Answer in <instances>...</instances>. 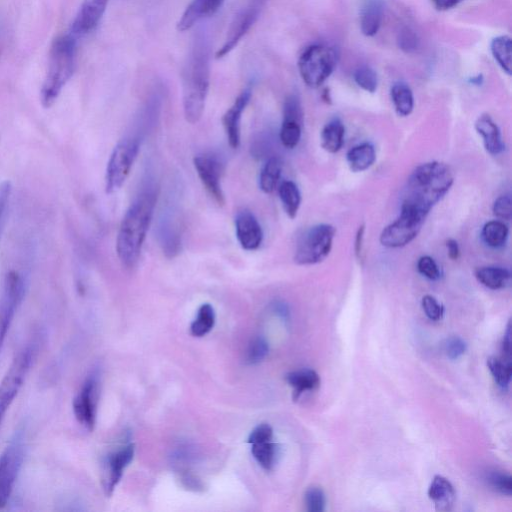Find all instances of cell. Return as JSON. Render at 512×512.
<instances>
[{"label": "cell", "instance_id": "6da1fadb", "mask_svg": "<svg viewBox=\"0 0 512 512\" xmlns=\"http://www.w3.org/2000/svg\"><path fill=\"white\" fill-rule=\"evenodd\" d=\"M211 40L199 30L191 43L182 72V102L185 119L197 123L204 112L210 84Z\"/></svg>", "mask_w": 512, "mask_h": 512}, {"label": "cell", "instance_id": "7a4b0ae2", "mask_svg": "<svg viewBox=\"0 0 512 512\" xmlns=\"http://www.w3.org/2000/svg\"><path fill=\"white\" fill-rule=\"evenodd\" d=\"M156 200L157 192L149 186L136 197L121 221L116 238V253L127 269L133 268L139 260Z\"/></svg>", "mask_w": 512, "mask_h": 512}, {"label": "cell", "instance_id": "3957f363", "mask_svg": "<svg viewBox=\"0 0 512 512\" xmlns=\"http://www.w3.org/2000/svg\"><path fill=\"white\" fill-rule=\"evenodd\" d=\"M454 182L451 168L442 162L432 161L419 165L408 178L401 208L425 217L450 190Z\"/></svg>", "mask_w": 512, "mask_h": 512}, {"label": "cell", "instance_id": "277c9868", "mask_svg": "<svg viewBox=\"0 0 512 512\" xmlns=\"http://www.w3.org/2000/svg\"><path fill=\"white\" fill-rule=\"evenodd\" d=\"M77 38L70 32L57 37L50 48L48 69L40 91V102L50 108L72 77L76 66Z\"/></svg>", "mask_w": 512, "mask_h": 512}, {"label": "cell", "instance_id": "5b68a950", "mask_svg": "<svg viewBox=\"0 0 512 512\" xmlns=\"http://www.w3.org/2000/svg\"><path fill=\"white\" fill-rule=\"evenodd\" d=\"M338 54L326 44H313L299 57L298 68L304 83L316 88L325 82L336 67Z\"/></svg>", "mask_w": 512, "mask_h": 512}, {"label": "cell", "instance_id": "8992f818", "mask_svg": "<svg viewBox=\"0 0 512 512\" xmlns=\"http://www.w3.org/2000/svg\"><path fill=\"white\" fill-rule=\"evenodd\" d=\"M336 229L330 224H318L306 230L298 239L294 261L298 265L322 262L332 249Z\"/></svg>", "mask_w": 512, "mask_h": 512}, {"label": "cell", "instance_id": "52a82bcc", "mask_svg": "<svg viewBox=\"0 0 512 512\" xmlns=\"http://www.w3.org/2000/svg\"><path fill=\"white\" fill-rule=\"evenodd\" d=\"M35 356L33 346L22 348L13 358L0 382V427L10 405L20 391Z\"/></svg>", "mask_w": 512, "mask_h": 512}, {"label": "cell", "instance_id": "ba28073f", "mask_svg": "<svg viewBox=\"0 0 512 512\" xmlns=\"http://www.w3.org/2000/svg\"><path fill=\"white\" fill-rule=\"evenodd\" d=\"M139 149L140 142L137 138L124 139L114 147L106 166V193H114L122 187L137 158Z\"/></svg>", "mask_w": 512, "mask_h": 512}, {"label": "cell", "instance_id": "9c48e42d", "mask_svg": "<svg viewBox=\"0 0 512 512\" xmlns=\"http://www.w3.org/2000/svg\"><path fill=\"white\" fill-rule=\"evenodd\" d=\"M24 458V440L21 433L15 434L0 455V509L11 497Z\"/></svg>", "mask_w": 512, "mask_h": 512}, {"label": "cell", "instance_id": "30bf717a", "mask_svg": "<svg viewBox=\"0 0 512 512\" xmlns=\"http://www.w3.org/2000/svg\"><path fill=\"white\" fill-rule=\"evenodd\" d=\"M266 2L267 0H245L233 17L224 42L216 52V58L226 56L238 45L259 18Z\"/></svg>", "mask_w": 512, "mask_h": 512}, {"label": "cell", "instance_id": "8fae6325", "mask_svg": "<svg viewBox=\"0 0 512 512\" xmlns=\"http://www.w3.org/2000/svg\"><path fill=\"white\" fill-rule=\"evenodd\" d=\"M26 289L22 274L9 271L4 279L3 294L0 301V351L4 345L7 332L20 305Z\"/></svg>", "mask_w": 512, "mask_h": 512}, {"label": "cell", "instance_id": "7c38bea8", "mask_svg": "<svg viewBox=\"0 0 512 512\" xmlns=\"http://www.w3.org/2000/svg\"><path fill=\"white\" fill-rule=\"evenodd\" d=\"M425 219L419 213L401 209L399 217L382 230L380 243L387 248L406 246L418 235Z\"/></svg>", "mask_w": 512, "mask_h": 512}, {"label": "cell", "instance_id": "4fadbf2b", "mask_svg": "<svg viewBox=\"0 0 512 512\" xmlns=\"http://www.w3.org/2000/svg\"><path fill=\"white\" fill-rule=\"evenodd\" d=\"M193 163L205 189L219 205H223L225 198L221 186L224 171L222 160L216 154L207 152L195 156Z\"/></svg>", "mask_w": 512, "mask_h": 512}, {"label": "cell", "instance_id": "5bb4252c", "mask_svg": "<svg viewBox=\"0 0 512 512\" xmlns=\"http://www.w3.org/2000/svg\"><path fill=\"white\" fill-rule=\"evenodd\" d=\"M97 398L98 377L92 373L82 383L72 404L75 418L79 424L90 431L95 426Z\"/></svg>", "mask_w": 512, "mask_h": 512}, {"label": "cell", "instance_id": "9a60e30c", "mask_svg": "<svg viewBox=\"0 0 512 512\" xmlns=\"http://www.w3.org/2000/svg\"><path fill=\"white\" fill-rule=\"evenodd\" d=\"M134 456V445L128 444L107 455L102 472V486L105 494L110 496L120 481L124 469Z\"/></svg>", "mask_w": 512, "mask_h": 512}, {"label": "cell", "instance_id": "2e32d148", "mask_svg": "<svg viewBox=\"0 0 512 512\" xmlns=\"http://www.w3.org/2000/svg\"><path fill=\"white\" fill-rule=\"evenodd\" d=\"M109 0H83L70 27L76 38L93 31L99 24Z\"/></svg>", "mask_w": 512, "mask_h": 512}, {"label": "cell", "instance_id": "e0dca14e", "mask_svg": "<svg viewBox=\"0 0 512 512\" xmlns=\"http://www.w3.org/2000/svg\"><path fill=\"white\" fill-rule=\"evenodd\" d=\"M235 233L240 246L253 251L259 248L263 240V231L254 214L243 209L235 217Z\"/></svg>", "mask_w": 512, "mask_h": 512}, {"label": "cell", "instance_id": "ac0fdd59", "mask_svg": "<svg viewBox=\"0 0 512 512\" xmlns=\"http://www.w3.org/2000/svg\"><path fill=\"white\" fill-rule=\"evenodd\" d=\"M251 87L245 88L235 99L231 107L224 113L222 124L231 148L240 145V123L242 114L251 99Z\"/></svg>", "mask_w": 512, "mask_h": 512}, {"label": "cell", "instance_id": "d6986e66", "mask_svg": "<svg viewBox=\"0 0 512 512\" xmlns=\"http://www.w3.org/2000/svg\"><path fill=\"white\" fill-rule=\"evenodd\" d=\"M223 2L224 0H192L177 22V30L181 32L189 30L196 23L212 16Z\"/></svg>", "mask_w": 512, "mask_h": 512}, {"label": "cell", "instance_id": "ffe728a7", "mask_svg": "<svg viewBox=\"0 0 512 512\" xmlns=\"http://www.w3.org/2000/svg\"><path fill=\"white\" fill-rule=\"evenodd\" d=\"M475 129L481 135L486 151L498 155L505 149L501 132L488 114H482L475 122Z\"/></svg>", "mask_w": 512, "mask_h": 512}, {"label": "cell", "instance_id": "44dd1931", "mask_svg": "<svg viewBox=\"0 0 512 512\" xmlns=\"http://www.w3.org/2000/svg\"><path fill=\"white\" fill-rule=\"evenodd\" d=\"M428 496L434 503L437 510L449 511L452 509L456 492L451 482L443 476H434L429 489Z\"/></svg>", "mask_w": 512, "mask_h": 512}, {"label": "cell", "instance_id": "7402d4cb", "mask_svg": "<svg viewBox=\"0 0 512 512\" xmlns=\"http://www.w3.org/2000/svg\"><path fill=\"white\" fill-rule=\"evenodd\" d=\"M382 0H365L360 14V28L365 36H374L382 23Z\"/></svg>", "mask_w": 512, "mask_h": 512}, {"label": "cell", "instance_id": "603a6c76", "mask_svg": "<svg viewBox=\"0 0 512 512\" xmlns=\"http://www.w3.org/2000/svg\"><path fill=\"white\" fill-rule=\"evenodd\" d=\"M285 378L293 389L294 400H297L303 392L316 389L320 384L319 375L312 369L292 371Z\"/></svg>", "mask_w": 512, "mask_h": 512}, {"label": "cell", "instance_id": "cb8c5ba5", "mask_svg": "<svg viewBox=\"0 0 512 512\" xmlns=\"http://www.w3.org/2000/svg\"><path fill=\"white\" fill-rule=\"evenodd\" d=\"M346 158L352 172L365 171L376 160L375 148L367 142L356 145L347 152Z\"/></svg>", "mask_w": 512, "mask_h": 512}, {"label": "cell", "instance_id": "d4e9b609", "mask_svg": "<svg viewBox=\"0 0 512 512\" xmlns=\"http://www.w3.org/2000/svg\"><path fill=\"white\" fill-rule=\"evenodd\" d=\"M272 439L273 436L249 442L254 459L267 471L273 469L277 457V445Z\"/></svg>", "mask_w": 512, "mask_h": 512}, {"label": "cell", "instance_id": "484cf974", "mask_svg": "<svg viewBox=\"0 0 512 512\" xmlns=\"http://www.w3.org/2000/svg\"><path fill=\"white\" fill-rule=\"evenodd\" d=\"M475 277L485 287L498 290L507 286L511 274L503 267L485 266L475 270Z\"/></svg>", "mask_w": 512, "mask_h": 512}, {"label": "cell", "instance_id": "4316f807", "mask_svg": "<svg viewBox=\"0 0 512 512\" xmlns=\"http://www.w3.org/2000/svg\"><path fill=\"white\" fill-rule=\"evenodd\" d=\"M345 128L340 119L330 120L322 129L321 146L329 153L338 152L344 143Z\"/></svg>", "mask_w": 512, "mask_h": 512}, {"label": "cell", "instance_id": "83f0119b", "mask_svg": "<svg viewBox=\"0 0 512 512\" xmlns=\"http://www.w3.org/2000/svg\"><path fill=\"white\" fill-rule=\"evenodd\" d=\"M282 161L276 156L267 159L259 174V188L264 193H272L277 187L281 173Z\"/></svg>", "mask_w": 512, "mask_h": 512}, {"label": "cell", "instance_id": "f1b7e54d", "mask_svg": "<svg viewBox=\"0 0 512 512\" xmlns=\"http://www.w3.org/2000/svg\"><path fill=\"white\" fill-rule=\"evenodd\" d=\"M394 108L399 116L411 114L414 108V97L411 88L404 82H396L390 90Z\"/></svg>", "mask_w": 512, "mask_h": 512}, {"label": "cell", "instance_id": "f546056e", "mask_svg": "<svg viewBox=\"0 0 512 512\" xmlns=\"http://www.w3.org/2000/svg\"><path fill=\"white\" fill-rule=\"evenodd\" d=\"M278 194L287 216L295 218L301 204L298 186L293 181L285 180L279 185Z\"/></svg>", "mask_w": 512, "mask_h": 512}, {"label": "cell", "instance_id": "4dcf8cb0", "mask_svg": "<svg viewBox=\"0 0 512 512\" xmlns=\"http://www.w3.org/2000/svg\"><path fill=\"white\" fill-rule=\"evenodd\" d=\"M511 38L507 35L495 37L490 44L491 53L504 72L511 74Z\"/></svg>", "mask_w": 512, "mask_h": 512}, {"label": "cell", "instance_id": "1f68e13d", "mask_svg": "<svg viewBox=\"0 0 512 512\" xmlns=\"http://www.w3.org/2000/svg\"><path fill=\"white\" fill-rule=\"evenodd\" d=\"M215 311L209 303L202 304L196 318L190 326V332L195 337H202L209 333L215 324Z\"/></svg>", "mask_w": 512, "mask_h": 512}, {"label": "cell", "instance_id": "d6a6232c", "mask_svg": "<svg viewBox=\"0 0 512 512\" xmlns=\"http://www.w3.org/2000/svg\"><path fill=\"white\" fill-rule=\"evenodd\" d=\"M509 229L507 225L500 220L487 222L482 229V238L484 242L493 248L502 247L508 238Z\"/></svg>", "mask_w": 512, "mask_h": 512}, {"label": "cell", "instance_id": "836d02e7", "mask_svg": "<svg viewBox=\"0 0 512 512\" xmlns=\"http://www.w3.org/2000/svg\"><path fill=\"white\" fill-rule=\"evenodd\" d=\"M487 366L497 385L502 389H506L509 386L512 376L510 359L505 357H490L487 360Z\"/></svg>", "mask_w": 512, "mask_h": 512}, {"label": "cell", "instance_id": "e575fe53", "mask_svg": "<svg viewBox=\"0 0 512 512\" xmlns=\"http://www.w3.org/2000/svg\"><path fill=\"white\" fill-rule=\"evenodd\" d=\"M302 124L296 120L283 118L279 138L285 148L293 149L298 145L301 139Z\"/></svg>", "mask_w": 512, "mask_h": 512}, {"label": "cell", "instance_id": "d590c367", "mask_svg": "<svg viewBox=\"0 0 512 512\" xmlns=\"http://www.w3.org/2000/svg\"><path fill=\"white\" fill-rule=\"evenodd\" d=\"M354 81L363 90L373 93L378 86V77L376 72L369 66H361L354 72Z\"/></svg>", "mask_w": 512, "mask_h": 512}, {"label": "cell", "instance_id": "8d00e7d4", "mask_svg": "<svg viewBox=\"0 0 512 512\" xmlns=\"http://www.w3.org/2000/svg\"><path fill=\"white\" fill-rule=\"evenodd\" d=\"M269 352V345L263 337H257L251 341L246 353V361L249 364H258L265 359Z\"/></svg>", "mask_w": 512, "mask_h": 512}, {"label": "cell", "instance_id": "74e56055", "mask_svg": "<svg viewBox=\"0 0 512 512\" xmlns=\"http://www.w3.org/2000/svg\"><path fill=\"white\" fill-rule=\"evenodd\" d=\"M304 501L309 512H322L325 509L326 498L320 487H310L305 492Z\"/></svg>", "mask_w": 512, "mask_h": 512}, {"label": "cell", "instance_id": "f35d334b", "mask_svg": "<svg viewBox=\"0 0 512 512\" xmlns=\"http://www.w3.org/2000/svg\"><path fill=\"white\" fill-rule=\"evenodd\" d=\"M487 481L490 486L503 495L510 496L512 493V478L510 475L498 471L488 474Z\"/></svg>", "mask_w": 512, "mask_h": 512}, {"label": "cell", "instance_id": "ab89813d", "mask_svg": "<svg viewBox=\"0 0 512 512\" xmlns=\"http://www.w3.org/2000/svg\"><path fill=\"white\" fill-rule=\"evenodd\" d=\"M397 44L405 53H413L419 47V38L411 28L403 27L398 33Z\"/></svg>", "mask_w": 512, "mask_h": 512}, {"label": "cell", "instance_id": "60d3db41", "mask_svg": "<svg viewBox=\"0 0 512 512\" xmlns=\"http://www.w3.org/2000/svg\"><path fill=\"white\" fill-rule=\"evenodd\" d=\"M417 269L420 274L430 280H437L440 278V269L435 260L428 256H422L418 259Z\"/></svg>", "mask_w": 512, "mask_h": 512}, {"label": "cell", "instance_id": "b9f144b4", "mask_svg": "<svg viewBox=\"0 0 512 512\" xmlns=\"http://www.w3.org/2000/svg\"><path fill=\"white\" fill-rule=\"evenodd\" d=\"M421 305L426 316L433 320L438 321L442 318L444 313L443 306L431 295L423 296Z\"/></svg>", "mask_w": 512, "mask_h": 512}, {"label": "cell", "instance_id": "7bdbcfd3", "mask_svg": "<svg viewBox=\"0 0 512 512\" xmlns=\"http://www.w3.org/2000/svg\"><path fill=\"white\" fill-rule=\"evenodd\" d=\"M493 213L501 220H510L512 217V200L509 194L499 196L493 204Z\"/></svg>", "mask_w": 512, "mask_h": 512}, {"label": "cell", "instance_id": "ee69618b", "mask_svg": "<svg viewBox=\"0 0 512 512\" xmlns=\"http://www.w3.org/2000/svg\"><path fill=\"white\" fill-rule=\"evenodd\" d=\"M466 348L465 341L458 336L448 338L444 344L445 353L450 359H457L462 356Z\"/></svg>", "mask_w": 512, "mask_h": 512}, {"label": "cell", "instance_id": "f6af8a7d", "mask_svg": "<svg viewBox=\"0 0 512 512\" xmlns=\"http://www.w3.org/2000/svg\"><path fill=\"white\" fill-rule=\"evenodd\" d=\"M12 192V184L9 180H4L0 183V220L7 208Z\"/></svg>", "mask_w": 512, "mask_h": 512}, {"label": "cell", "instance_id": "bcb514c9", "mask_svg": "<svg viewBox=\"0 0 512 512\" xmlns=\"http://www.w3.org/2000/svg\"><path fill=\"white\" fill-rule=\"evenodd\" d=\"M364 232H365V225L362 224L359 226V228L357 230L356 239H355V254L359 260L362 259V247H363V240H364Z\"/></svg>", "mask_w": 512, "mask_h": 512}, {"label": "cell", "instance_id": "7dc6e473", "mask_svg": "<svg viewBox=\"0 0 512 512\" xmlns=\"http://www.w3.org/2000/svg\"><path fill=\"white\" fill-rule=\"evenodd\" d=\"M511 329H510V322H508L506 332L504 334L503 342H502V352L503 357L510 359L511 355Z\"/></svg>", "mask_w": 512, "mask_h": 512}, {"label": "cell", "instance_id": "c3c4849f", "mask_svg": "<svg viewBox=\"0 0 512 512\" xmlns=\"http://www.w3.org/2000/svg\"><path fill=\"white\" fill-rule=\"evenodd\" d=\"M448 256L451 260H457L460 254L458 242L455 239H448L446 242Z\"/></svg>", "mask_w": 512, "mask_h": 512}, {"label": "cell", "instance_id": "681fc988", "mask_svg": "<svg viewBox=\"0 0 512 512\" xmlns=\"http://www.w3.org/2000/svg\"><path fill=\"white\" fill-rule=\"evenodd\" d=\"M463 0H431L434 7L438 10H448L459 4Z\"/></svg>", "mask_w": 512, "mask_h": 512}, {"label": "cell", "instance_id": "f907efd6", "mask_svg": "<svg viewBox=\"0 0 512 512\" xmlns=\"http://www.w3.org/2000/svg\"><path fill=\"white\" fill-rule=\"evenodd\" d=\"M273 308H274V312H276V314L279 317H281L284 320L288 319V317H289V310H288V307L284 303L277 302V303L274 304Z\"/></svg>", "mask_w": 512, "mask_h": 512}, {"label": "cell", "instance_id": "816d5d0a", "mask_svg": "<svg viewBox=\"0 0 512 512\" xmlns=\"http://www.w3.org/2000/svg\"><path fill=\"white\" fill-rule=\"evenodd\" d=\"M182 481L187 487L193 488L195 490L201 487L200 481L190 474H185L182 478Z\"/></svg>", "mask_w": 512, "mask_h": 512}]
</instances>
